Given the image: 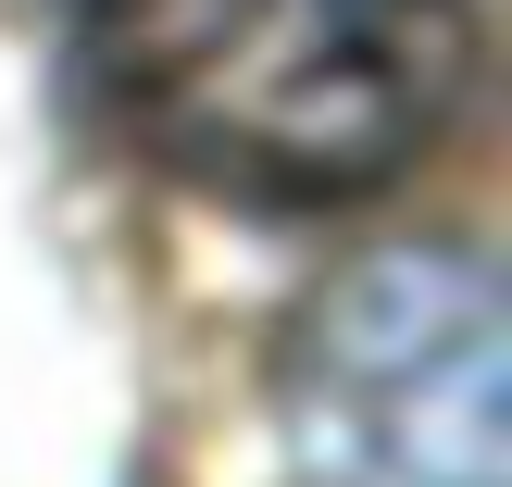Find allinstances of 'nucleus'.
<instances>
[{"label": "nucleus", "mask_w": 512, "mask_h": 487, "mask_svg": "<svg viewBox=\"0 0 512 487\" xmlns=\"http://www.w3.org/2000/svg\"><path fill=\"white\" fill-rule=\"evenodd\" d=\"M475 0H88V88L163 175L250 213L375 200L438 150Z\"/></svg>", "instance_id": "obj_1"}, {"label": "nucleus", "mask_w": 512, "mask_h": 487, "mask_svg": "<svg viewBox=\"0 0 512 487\" xmlns=\"http://www.w3.org/2000/svg\"><path fill=\"white\" fill-rule=\"evenodd\" d=\"M275 413L313 487H512L500 288L463 250H375L288 325Z\"/></svg>", "instance_id": "obj_2"}]
</instances>
